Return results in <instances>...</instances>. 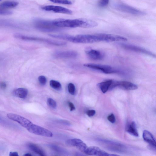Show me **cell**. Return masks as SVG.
<instances>
[{
    "label": "cell",
    "mask_w": 156,
    "mask_h": 156,
    "mask_svg": "<svg viewBox=\"0 0 156 156\" xmlns=\"http://www.w3.org/2000/svg\"><path fill=\"white\" fill-rule=\"evenodd\" d=\"M53 24L58 27L92 28L97 26L96 21L85 18L66 19L58 18L52 20Z\"/></svg>",
    "instance_id": "obj_1"
},
{
    "label": "cell",
    "mask_w": 156,
    "mask_h": 156,
    "mask_svg": "<svg viewBox=\"0 0 156 156\" xmlns=\"http://www.w3.org/2000/svg\"><path fill=\"white\" fill-rule=\"evenodd\" d=\"M13 36L16 38L24 41H39L57 46H63L66 44V43L64 41L43 38L25 36L19 33L14 34Z\"/></svg>",
    "instance_id": "obj_2"
},
{
    "label": "cell",
    "mask_w": 156,
    "mask_h": 156,
    "mask_svg": "<svg viewBox=\"0 0 156 156\" xmlns=\"http://www.w3.org/2000/svg\"><path fill=\"white\" fill-rule=\"evenodd\" d=\"M68 41L78 43H91L101 41L98 34L78 35L75 36L70 35Z\"/></svg>",
    "instance_id": "obj_3"
},
{
    "label": "cell",
    "mask_w": 156,
    "mask_h": 156,
    "mask_svg": "<svg viewBox=\"0 0 156 156\" xmlns=\"http://www.w3.org/2000/svg\"><path fill=\"white\" fill-rule=\"evenodd\" d=\"M33 23L36 28L43 31H55L59 28L53 24L52 20L37 18L34 20Z\"/></svg>",
    "instance_id": "obj_4"
},
{
    "label": "cell",
    "mask_w": 156,
    "mask_h": 156,
    "mask_svg": "<svg viewBox=\"0 0 156 156\" xmlns=\"http://www.w3.org/2000/svg\"><path fill=\"white\" fill-rule=\"evenodd\" d=\"M113 6L115 9L122 12L138 16L146 14L144 12L122 3H115Z\"/></svg>",
    "instance_id": "obj_5"
},
{
    "label": "cell",
    "mask_w": 156,
    "mask_h": 156,
    "mask_svg": "<svg viewBox=\"0 0 156 156\" xmlns=\"http://www.w3.org/2000/svg\"><path fill=\"white\" fill-rule=\"evenodd\" d=\"M85 67L95 70L105 74H110L119 73V70L108 65L94 63H87L83 65Z\"/></svg>",
    "instance_id": "obj_6"
},
{
    "label": "cell",
    "mask_w": 156,
    "mask_h": 156,
    "mask_svg": "<svg viewBox=\"0 0 156 156\" xmlns=\"http://www.w3.org/2000/svg\"><path fill=\"white\" fill-rule=\"evenodd\" d=\"M27 130L30 132L38 135L51 137L52 133L49 130L42 127L33 124Z\"/></svg>",
    "instance_id": "obj_7"
},
{
    "label": "cell",
    "mask_w": 156,
    "mask_h": 156,
    "mask_svg": "<svg viewBox=\"0 0 156 156\" xmlns=\"http://www.w3.org/2000/svg\"><path fill=\"white\" fill-rule=\"evenodd\" d=\"M7 116L9 119L18 122L27 129L33 124L28 119L17 114L9 113L7 114Z\"/></svg>",
    "instance_id": "obj_8"
},
{
    "label": "cell",
    "mask_w": 156,
    "mask_h": 156,
    "mask_svg": "<svg viewBox=\"0 0 156 156\" xmlns=\"http://www.w3.org/2000/svg\"><path fill=\"white\" fill-rule=\"evenodd\" d=\"M120 45L125 49L145 54L154 58L155 57V54L143 48L133 45L123 43H120Z\"/></svg>",
    "instance_id": "obj_9"
},
{
    "label": "cell",
    "mask_w": 156,
    "mask_h": 156,
    "mask_svg": "<svg viewBox=\"0 0 156 156\" xmlns=\"http://www.w3.org/2000/svg\"><path fill=\"white\" fill-rule=\"evenodd\" d=\"M69 146L75 147L82 152L85 153L88 147L86 144L81 140L74 138L69 139L66 142Z\"/></svg>",
    "instance_id": "obj_10"
},
{
    "label": "cell",
    "mask_w": 156,
    "mask_h": 156,
    "mask_svg": "<svg viewBox=\"0 0 156 156\" xmlns=\"http://www.w3.org/2000/svg\"><path fill=\"white\" fill-rule=\"evenodd\" d=\"M41 9L44 11L52 12L55 13L69 15L72 14V11L70 10L60 6L48 5L42 7Z\"/></svg>",
    "instance_id": "obj_11"
},
{
    "label": "cell",
    "mask_w": 156,
    "mask_h": 156,
    "mask_svg": "<svg viewBox=\"0 0 156 156\" xmlns=\"http://www.w3.org/2000/svg\"><path fill=\"white\" fill-rule=\"evenodd\" d=\"M102 41L107 42H126L127 39L120 35L101 33Z\"/></svg>",
    "instance_id": "obj_12"
},
{
    "label": "cell",
    "mask_w": 156,
    "mask_h": 156,
    "mask_svg": "<svg viewBox=\"0 0 156 156\" xmlns=\"http://www.w3.org/2000/svg\"><path fill=\"white\" fill-rule=\"evenodd\" d=\"M114 87H118L126 90H134L138 88L137 86L132 82L126 81L115 80Z\"/></svg>",
    "instance_id": "obj_13"
},
{
    "label": "cell",
    "mask_w": 156,
    "mask_h": 156,
    "mask_svg": "<svg viewBox=\"0 0 156 156\" xmlns=\"http://www.w3.org/2000/svg\"><path fill=\"white\" fill-rule=\"evenodd\" d=\"M54 56L59 58H74L77 57L78 53L73 51H57L55 52Z\"/></svg>",
    "instance_id": "obj_14"
},
{
    "label": "cell",
    "mask_w": 156,
    "mask_h": 156,
    "mask_svg": "<svg viewBox=\"0 0 156 156\" xmlns=\"http://www.w3.org/2000/svg\"><path fill=\"white\" fill-rule=\"evenodd\" d=\"M90 155L99 156H108L110 154L96 146H91L88 147L85 153Z\"/></svg>",
    "instance_id": "obj_15"
},
{
    "label": "cell",
    "mask_w": 156,
    "mask_h": 156,
    "mask_svg": "<svg viewBox=\"0 0 156 156\" xmlns=\"http://www.w3.org/2000/svg\"><path fill=\"white\" fill-rule=\"evenodd\" d=\"M85 52L89 57L94 60H102L104 57V55L100 51L90 48H86Z\"/></svg>",
    "instance_id": "obj_16"
},
{
    "label": "cell",
    "mask_w": 156,
    "mask_h": 156,
    "mask_svg": "<svg viewBox=\"0 0 156 156\" xmlns=\"http://www.w3.org/2000/svg\"><path fill=\"white\" fill-rule=\"evenodd\" d=\"M143 137L145 141L153 147H156L155 140L153 135L150 132L144 130L143 133Z\"/></svg>",
    "instance_id": "obj_17"
},
{
    "label": "cell",
    "mask_w": 156,
    "mask_h": 156,
    "mask_svg": "<svg viewBox=\"0 0 156 156\" xmlns=\"http://www.w3.org/2000/svg\"><path fill=\"white\" fill-rule=\"evenodd\" d=\"M113 80H108L98 83L97 86L103 93L111 90Z\"/></svg>",
    "instance_id": "obj_18"
},
{
    "label": "cell",
    "mask_w": 156,
    "mask_h": 156,
    "mask_svg": "<svg viewBox=\"0 0 156 156\" xmlns=\"http://www.w3.org/2000/svg\"><path fill=\"white\" fill-rule=\"evenodd\" d=\"M28 93V90L23 87L15 89L12 92V93L15 96L22 99L25 98L27 96Z\"/></svg>",
    "instance_id": "obj_19"
},
{
    "label": "cell",
    "mask_w": 156,
    "mask_h": 156,
    "mask_svg": "<svg viewBox=\"0 0 156 156\" xmlns=\"http://www.w3.org/2000/svg\"><path fill=\"white\" fill-rule=\"evenodd\" d=\"M126 131L130 134L136 136H138L136 124L133 121L130 123L127 124L126 128Z\"/></svg>",
    "instance_id": "obj_20"
},
{
    "label": "cell",
    "mask_w": 156,
    "mask_h": 156,
    "mask_svg": "<svg viewBox=\"0 0 156 156\" xmlns=\"http://www.w3.org/2000/svg\"><path fill=\"white\" fill-rule=\"evenodd\" d=\"M28 146L31 150L39 155L41 156H44L45 155L44 151L36 145L30 143L28 144Z\"/></svg>",
    "instance_id": "obj_21"
},
{
    "label": "cell",
    "mask_w": 156,
    "mask_h": 156,
    "mask_svg": "<svg viewBox=\"0 0 156 156\" xmlns=\"http://www.w3.org/2000/svg\"><path fill=\"white\" fill-rule=\"evenodd\" d=\"M18 4L17 2L13 1H7L4 2L0 4V7L7 9L16 7Z\"/></svg>",
    "instance_id": "obj_22"
},
{
    "label": "cell",
    "mask_w": 156,
    "mask_h": 156,
    "mask_svg": "<svg viewBox=\"0 0 156 156\" xmlns=\"http://www.w3.org/2000/svg\"><path fill=\"white\" fill-rule=\"evenodd\" d=\"M51 87L57 90H60L62 88V85L60 83L57 81L51 80L49 82Z\"/></svg>",
    "instance_id": "obj_23"
},
{
    "label": "cell",
    "mask_w": 156,
    "mask_h": 156,
    "mask_svg": "<svg viewBox=\"0 0 156 156\" xmlns=\"http://www.w3.org/2000/svg\"><path fill=\"white\" fill-rule=\"evenodd\" d=\"M52 2L64 5H71L72 2L70 0H48Z\"/></svg>",
    "instance_id": "obj_24"
},
{
    "label": "cell",
    "mask_w": 156,
    "mask_h": 156,
    "mask_svg": "<svg viewBox=\"0 0 156 156\" xmlns=\"http://www.w3.org/2000/svg\"><path fill=\"white\" fill-rule=\"evenodd\" d=\"M47 102L48 105L51 108L55 109L57 107V104L56 101L53 99L49 98L48 99Z\"/></svg>",
    "instance_id": "obj_25"
},
{
    "label": "cell",
    "mask_w": 156,
    "mask_h": 156,
    "mask_svg": "<svg viewBox=\"0 0 156 156\" xmlns=\"http://www.w3.org/2000/svg\"><path fill=\"white\" fill-rule=\"evenodd\" d=\"M68 89L69 92L71 95H74L75 93V85L72 83H69L68 85Z\"/></svg>",
    "instance_id": "obj_26"
},
{
    "label": "cell",
    "mask_w": 156,
    "mask_h": 156,
    "mask_svg": "<svg viewBox=\"0 0 156 156\" xmlns=\"http://www.w3.org/2000/svg\"><path fill=\"white\" fill-rule=\"evenodd\" d=\"M109 0H99L98 5L100 7H105L108 4Z\"/></svg>",
    "instance_id": "obj_27"
},
{
    "label": "cell",
    "mask_w": 156,
    "mask_h": 156,
    "mask_svg": "<svg viewBox=\"0 0 156 156\" xmlns=\"http://www.w3.org/2000/svg\"><path fill=\"white\" fill-rule=\"evenodd\" d=\"M49 147L53 150L59 152H63L64 151L62 148L55 145L49 144Z\"/></svg>",
    "instance_id": "obj_28"
},
{
    "label": "cell",
    "mask_w": 156,
    "mask_h": 156,
    "mask_svg": "<svg viewBox=\"0 0 156 156\" xmlns=\"http://www.w3.org/2000/svg\"><path fill=\"white\" fill-rule=\"evenodd\" d=\"M38 80L40 83L42 85H44L46 83V78L44 76L41 75L39 76Z\"/></svg>",
    "instance_id": "obj_29"
},
{
    "label": "cell",
    "mask_w": 156,
    "mask_h": 156,
    "mask_svg": "<svg viewBox=\"0 0 156 156\" xmlns=\"http://www.w3.org/2000/svg\"><path fill=\"white\" fill-rule=\"evenodd\" d=\"M12 14V12L7 9H3L0 7V15H9Z\"/></svg>",
    "instance_id": "obj_30"
},
{
    "label": "cell",
    "mask_w": 156,
    "mask_h": 156,
    "mask_svg": "<svg viewBox=\"0 0 156 156\" xmlns=\"http://www.w3.org/2000/svg\"><path fill=\"white\" fill-rule=\"evenodd\" d=\"M108 120L111 122L114 123L115 122L116 119L115 116L113 114H111L107 117Z\"/></svg>",
    "instance_id": "obj_31"
},
{
    "label": "cell",
    "mask_w": 156,
    "mask_h": 156,
    "mask_svg": "<svg viewBox=\"0 0 156 156\" xmlns=\"http://www.w3.org/2000/svg\"><path fill=\"white\" fill-rule=\"evenodd\" d=\"M96 111L94 110H90L86 112L87 115L89 117L94 116L95 114Z\"/></svg>",
    "instance_id": "obj_32"
},
{
    "label": "cell",
    "mask_w": 156,
    "mask_h": 156,
    "mask_svg": "<svg viewBox=\"0 0 156 156\" xmlns=\"http://www.w3.org/2000/svg\"><path fill=\"white\" fill-rule=\"evenodd\" d=\"M68 105L70 111H73L75 109V107L74 104L70 101L68 102Z\"/></svg>",
    "instance_id": "obj_33"
},
{
    "label": "cell",
    "mask_w": 156,
    "mask_h": 156,
    "mask_svg": "<svg viewBox=\"0 0 156 156\" xmlns=\"http://www.w3.org/2000/svg\"><path fill=\"white\" fill-rule=\"evenodd\" d=\"M7 87V84L5 82H0V88L2 89H5Z\"/></svg>",
    "instance_id": "obj_34"
},
{
    "label": "cell",
    "mask_w": 156,
    "mask_h": 156,
    "mask_svg": "<svg viewBox=\"0 0 156 156\" xmlns=\"http://www.w3.org/2000/svg\"><path fill=\"white\" fill-rule=\"evenodd\" d=\"M9 156H18V154L16 152H10L9 153Z\"/></svg>",
    "instance_id": "obj_35"
},
{
    "label": "cell",
    "mask_w": 156,
    "mask_h": 156,
    "mask_svg": "<svg viewBox=\"0 0 156 156\" xmlns=\"http://www.w3.org/2000/svg\"><path fill=\"white\" fill-rule=\"evenodd\" d=\"M24 156H32V155L30 153H27L25 154L24 155Z\"/></svg>",
    "instance_id": "obj_36"
},
{
    "label": "cell",
    "mask_w": 156,
    "mask_h": 156,
    "mask_svg": "<svg viewBox=\"0 0 156 156\" xmlns=\"http://www.w3.org/2000/svg\"><path fill=\"white\" fill-rule=\"evenodd\" d=\"M3 0H0V2L1 1H2Z\"/></svg>",
    "instance_id": "obj_37"
}]
</instances>
